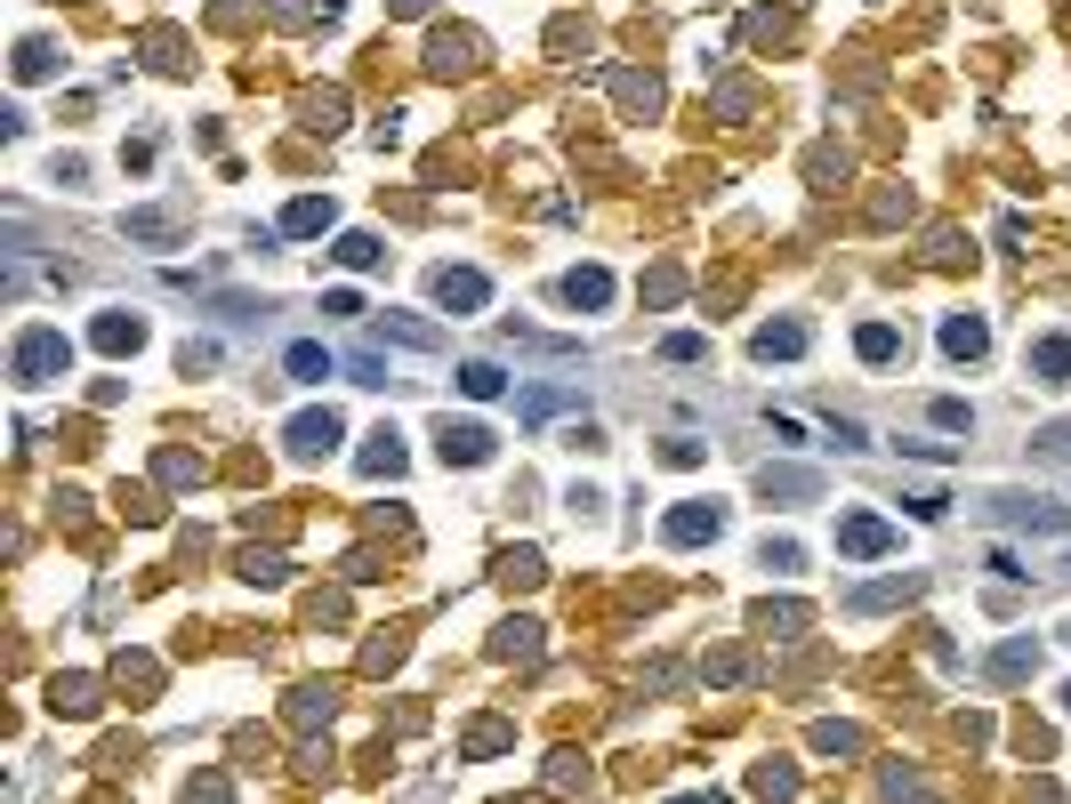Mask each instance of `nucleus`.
<instances>
[{
    "label": "nucleus",
    "mask_w": 1071,
    "mask_h": 804,
    "mask_svg": "<svg viewBox=\"0 0 1071 804\" xmlns=\"http://www.w3.org/2000/svg\"><path fill=\"white\" fill-rule=\"evenodd\" d=\"M65 362H73V346H65V330H24L17 339V354H9V371H17V386H57L65 378Z\"/></svg>",
    "instance_id": "f257e3e1"
},
{
    "label": "nucleus",
    "mask_w": 1071,
    "mask_h": 804,
    "mask_svg": "<svg viewBox=\"0 0 1071 804\" xmlns=\"http://www.w3.org/2000/svg\"><path fill=\"white\" fill-rule=\"evenodd\" d=\"M942 354H951V362H983L991 354V322L983 315H951V322H942Z\"/></svg>",
    "instance_id": "f8f14e48"
},
{
    "label": "nucleus",
    "mask_w": 1071,
    "mask_h": 804,
    "mask_svg": "<svg viewBox=\"0 0 1071 804\" xmlns=\"http://www.w3.org/2000/svg\"><path fill=\"white\" fill-rule=\"evenodd\" d=\"M565 306H572V315H597V306H612V274H604V266H572V274H565Z\"/></svg>",
    "instance_id": "a211bd4d"
},
{
    "label": "nucleus",
    "mask_w": 1071,
    "mask_h": 804,
    "mask_svg": "<svg viewBox=\"0 0 1071 804\" xmlns=\"http://www.w3.org/2000/svg\"><path fill=\"white\" fill-rule=\"evenodd\" d=\"M347 378L354 386H387V362H379V354H347Z\"/></svg>",
    "instance_id": "09e8293b"
},
{
    "label": "nucleus",
    "mask_w": 1071,
    "mask_h": 804,
    "mask_svg": "<svg viewBox=\"0 0 1071 804\" xmlns=\"http://www.w3.org/2000/svg\"><path fill=\"white\" fill-rule=\"evenodd\" d=\"M991 684H1024V676H1039V643L1031 636H1015V643H999L991 652V668H983Z\"/></svg>",
    "instance_id": "dca6fc26"
},
{
    "label": "nucleus",
    "mask_w": 1071,
    "mask_h": 804,
    "mask_svg": "<svg viewBox=\"0 0 1071 804\" xmlns=\"http://www.w3.org/2000/svg\"><path fill=\"white\" fill-rule=\"evenodd\" d=\"M153 466H162V483H201V459L194 451H162Z\"/></svg>",
    "instance_id": "c03bdc74"
},
{
    "label": "nucleus",
    "mask_w": 1071,
    "mask_h": 804,
    "mask_svg": "<svg viewBox=\"0 0 1071 804\" xmlns=\"http://www.w3.org/2000/svg\"><path fill=\"white\" fill-rule=\"evenodd\" d=\"M330 225H339V201H330V194H298L283 210V233H298V242H306V233H330Z\"/></svg>",
    "instance_id": "f3484780"
},
{
    "label": "nucleus",
    "mask_w": 1071,
    "mask_h": 804,
    "mask_svg": "<svg viewBox=\"0 0 1071 804\" xmlns=\"http://www.w3.org/2000/svg\"><path fill=\"white\" fill-rule=\"evenodd\" d=\"M806 628H813V612L798 604V595H782V604L765 595V604H757V636H806Z\"/></svg>",
    "instance_id": "4be33fe9"
},
{
    "label": "nucleus",
    "mask_w": 1071,
    "mask_h": 804,
    "mask_svg": "<svg viewBox=\"0 0 1071 804\" xmlns=\"http://www.w3.org/2000/svg\"><path fill=\"white\" fill-rule=\"evenodd\" d=\"M798 563H806L798 539H765V572H798Z\"/></svg>",
    "instance_id": "49530a36"
},
{
    "label": "nucleus",
    "mask_w": 1071,
    "mask_h": 804,
    "mask_svg": "<svg viewBox=\"0 0 1071 804\" xmlns=\"http://www.w3.org/2000/svg\"><path fill=\"white\" fill-rule=\"evenodd\" d=\"M1063 716H1071V684H1063Z\"/></svg>",
    "instance_id": "bf43d9fd"
},
{
    "label": "nucleus",
    "mask_w": 1071,
    "mask_h": 804,
    "mask_svg": "<svg viewBox=\"0 0 1071 804\" xmlns=\"http://www.w3.org/2000/svg\"><path fill=\"white\" fill-rule=\"evenodd\" d=\"M709 106H718V121H750L757 113V89L742 81V73H725V81L709 89Z\"/></svg>",
    "instance_id": "bb28decb"
},
{
    "label": "nucleus",
    "mask_w": 1071,
    "mask_h": 804,
    "mask_svg": "<svg viewBox=\"0 0 1071 804\" xmlns=\"http://www.w3.org/2000/svg\"><path fill=\"white\" fill-rule=\"evenodd\" d=\"M660 459H669V466H701V443H693V434H677V443L660 451Z\"/></svg>",
    "instance_id": "6e6d98bb"
},
{
    "label": "nucleus",
    "mask_w": 1071,
    "mask_h": 804,
    "mask_svg": "<svg viewBox=\"0 0 1071 804\" xmlns=\"http://www.w3.org/2000/svg\"><path fill=\"white\" fill-rule=\"evenodd\" d=\"M903 459H927V466H942V459H951V443H918V434H910V443H903Z\"/></svg>",
    "instance_id": "4d7b16f0"
},
{
    "label": "nucleus",
    "mask_w": 1071,
    "mask_h": 804,
    "mask_svg": "<svg viewBox=\"0 0 1071 804\" xmlns=\"http://www.w3.org/2000/svg\"><path fill=\"white\" fill-rule=\"evenodd\" d=\"M677 290H685L677 266H653V274H645V306H677Z\"/></svg>",
    "instance_id": "37998d69"
},
{
    "label": "nucleus",
    "mask_w": 1071,
    "mask_h": 804,
    "mask_svg": "<svg viewBox=\"0 0 1071 804\" xmlns=\"http://www.w3.org/2000/svg\"><path fill=\"white\" fill-rule=\"evenodd\" d=\"M121 233H130V242H153V250H170L177 233H186V218H177V210H130V218H121Z\"/></svg>",
    "instance_id": "412c9836"
},
{
    "label": "nucleus",
    "mask_w": 1071,
    "mask_h": 804,
    "mask_svg": "<svg viewBox=\"0 0 1071 804\" xmlns=\"http://www.w3.org/2000/svg\"><path fill=\"white\" fill-rule=\"evenodd\" d=\"M177 362H186V371H210L218 346H210V339H186V354H177Z\"/></svg>",
    "instance_id": "5fc2aeb1"
},
{
    "label": "nucleus",
    "mask_w": 1071,
    "mask_h": 804,
    "mask_svg": "<svg viewBox=\"0 0 1071 804\" xmlns=\"http://www.w3.org/2000/svg\"><path fill=\"white\" fill-rule=\"evenodd\" d=\"M507 740H516V733H507V724L500 716H483V724H468V757H500V748Z\"/></svg>",
    "instance_id": "4c0bfd02"
},
{
    "label": "nucleus",
    "mask_w": 1071,
    "mask_h": 804,
    "mask_svg": "<svg viewBox=\"0 0 1071 804\" xmlns=\"http://www.w3.org/2000/svg\"><path fill=\"white\" fill-rule=\"evenodd\" d=\"M492 660H540V628H532V619H507V628L492 636Z\"/></svg>",
    "instance_id": "a878e982"
},
{
    "label": "nucleus",
    "mask_w": 1071,
    "mask_h": 804,
    "mask_svg": "<svg viewBox=\"0 0 1071 804\" xmlns=\"http://www.w3.org/2000/svg\"><path fill=\"white\" fill-rule=\"evenodd\" d=\"M492 443H500V434H492V427H476V419H444V427H436L444 466H483V459H492Z\"/></svg>",
    "instance_id": "0eeeda50"
},
{
    "label": "nucleus",
    "mask_w": 1071,
    "mask_h": 804,
    "mask_svg": "<svg viewBox=\"0 0 1071 804\" xmlns=\"http://www.w3.org/2000/svg\"><path fill=\"white\" fill-rule=\"evenodd\" d=\"M330 257H339L347 274H371V266H379L387 250H379V233H339V250H330Z\"/></svg>",
    "instance_id": "2f4dec72"
},
{
    "label": "nucleus",
    "mask_w": 1071,
    "mask_h": 804,
    "mask_svg": "<svg viewBox=\"0 0 1071 804\" xmlns=\"http://www.w3.org/2000/svg\"><path fill=\"white\" fill-rule=\"evenodd\" d=\"M854 354H862V362H895V354H903V330H895V322H862V330H854Z\"/></svg>",
    "instance_id": "7c9ffc66"
},
{
    "label": "nucleus",
    "mask_w": 1071,
    "mask_h": 804,
    "mask_svg": "<svg viewBox=\"0 0 1071 804\" xmlns=\"http://www.w3.org/2000/svg\"><path fill=\"white\" fill-rule=\"evenodd\" d=\"M371 330H379V339H395V346H412V354H444V330H436V322H419V315H395V306H387Z\"/></svg>",
    "instance_id": "9b49d317"
},
{
    "label": "nucleus",
    "mask_w": 1071,
    "mask_h": 804,
    "mask_svg": "<svg viewBox=\"0 0 1071 804\" xmlns=\"http://www.w3.org/2000/svg\"><path fill=\"white\" fill-rule=\"evenodd\" d=\"M765 499H822V466H757Z\"/></svg>",
    "instance_id": "9d476101"
},
{
    "label": "nucleus",
    "mask_w": 1071,
    "mask_h": 804,
    "mask_svg": "<svg viewBox=\"0 0 1071 804\" xmlns=\"http://www.w3.org/2000/svg\"><path fill=\"white\" fill-rule=\"evenodd\" d=\"M572 403H580V395H565V386H524L516 410H524V427H548L556 410H572Z\"/></svg>",
    "instance_id": "c756f323"
},
{
    "label": "nucleus",
    "mask_w": 1071,
    "mask_h": 804,
    "mask_svg": "<svg viewBox=\"0 0 1071 804\" xmlns=\"http://www.w3.org/2000/svg\"><path fill=\"white\" fill-rule=\"evenodd\" d=\"M436 0H387V16H427Z\"/></svg>",
    "instance_id": "13d9d810"
},
{
    "label": "nucleus",
    "mask_w": 1071,
    "mask_h": 804,
    "mask_svg": "<svg viewBox=\"0 0 1071 804\" xmlns=\"http://www.w3.org/2000/svg\"><path fill=\"white\" fill-rule=\"evenodd\" d=\"M927 257H935V266H959V257H966V242H959V233H951V225H935V242H927Z\"/></svg>",
    "instance_id": "8fccbe9b"
},
{
    "label": "nucleus",
    "mask_w": 1071,
    "mask_h": 804,
    "mask_svg": "<svg viewBox=\"0 0 1071 804\" xmlns=\"http://www.w3.org/2000/svg\"><path fill=\"white\" fill-rule=\"evenodd\" d=\"M500 330H507V339H516V346H532V354H556V362H565V354H580V339H548V330H524L516 315H507Z\"/></svg>",
    "instance_id": "473e14b6"
},
{
    "label": "nucleus",
    "mask_w": 1071,
    "mask_h": 804,
    "mask_svg": "<svg viewBox=\"0 0 1071 804\" xmlns=\"http://www.w3.org/2000/svg\"><path fill=\"white\" fill-rule=\"evenodd\" d=\"M1063 636H1071V628H1063Z\"/></svg>",
    "instance_id": "052dcab7"
},
{
    "label": "nucleus",
    "mask_w": 1071,
    "mask_h": 804,
    "mask_svg": "<svg viewBox=\"0 0 1071 804\" xmlns=\"http://www.w3.org/2000/svg\"><path fill=\"white\" fill-rule=\"evenodd\" d=\"M927 587L918 572H895V580H871V587H854L846 595V612H895V604H910V595Z\"/></svg>",
    "instance_id": "ddd939ff"
},
{
    "label": "nucleus",
    "mask_w": 1071,
    "mask_h": 804,
    "mask_svg": "<svg viewBox=\"0 0 1071 804\" xmlns=\"http://www.w3.org/2000/svg\"><path fill=\"white\" fill-rule=\"evenodd\" d=\"M750 354L757 362H798L806 354V322H765L757 339H750Z\"/></svg>",
    "instance_id": "aec40b11"
},
{
    "label": "nucleus",
    "mask_w": 1071,
    "mask_h": 804,
    "mask_svg": "<svg viewBox=\"0 0 1071 804\" xmlns=\"http://www.w3.org/2000/svg\"><path fill=\"white\" fill-rule=\"evenodd\" d=\"M339 410H298V419L283 427V443H291V459H330V451H339Z\"/></svg>",
    "instance_id": "39448f33"
},
{
    "label": "nucleus",
    "mask_w": 1071,
    "mask_h": 804,
    "mask_svg": "<svg viewBox=\"0 0 1071 804\" xmlns=\"http://www.w3.org/2000/svg\"><path fill=\"white\" fill-rule=\"evenodd\" d=\"M871 218H878V225H895V218H910V194H878V201H871Z\"/></svg>",
    "instance_id": "864d4df0"
},
{
    "label": "nucleus",
    "mask_w": 1071,
    "mask_h": 804,
    "mask_svg": "<svg viewBox=\"0 0 1071 804\" xmlns=\"http://www.w3.org/2000/svg\"><path fill=\"white\" fill-rule=\"evenodd\" d=\"M48 73H57V48H48V41H24L17 48V81H48Z\"/></svg>",
    "instance_id": "72a5a7b5"
},
{
    "label": "nucleus",
    "mask_w": 1071,
    "mask_h": 804,
    "mask_svg": "<svg viewBox=\"0 0 1071 804\" xmlns=\"http://www.w3.org/2000/svg\"><path fill=\"white\" fill-rule=\"evenodd\" d=\"M89 346H97V354H113V362H121V354H138V346H145V315H130V306L97 315V322H89Z\"/></svg>",
    "instance_id": "1a4fd4ad"
},
{
    "label": "nucleus",
    "mask_w": 1071,
    "mask_h": 804,
    "mask_svg": "<svg viewBox=\"0 0 1071 804\" xmlns=\"http://www.w3.org/2000/svg\"><path fill=\"white\" fill-rule=\"evenodd\" d=\"M612 97H621L629 113H660V81H653V73H612Z\"/></svg>",
    "instance_id": "c85d7f7f"
},
{
    "label": "nucleus",
    "mask_w": 1071,
    "mask_h": 804,
    "mask_svg": "<svg viewBox=\"0 0 1071 804\" xmlns=\"http://www.w3.org/2000/svg\"><path fill=\"white\" fill-rule=\"evenodd\" d=\"M910 515H918V524H942V515H951V499H942V491H910V499H903Z\"/></svg>",
    "instance_id": "de8ad7c7"
},
{
    "label": "nucleus",
    "mask_w": 1071,
    "mask_h": 804,
    "mask_svg": "<svg viewBox=\"0 0 1071 804\" xmlns=\"http://www.w3.org/2000/svg\"><path fill=\"white\" fill-rule=\"evenodd\" d=\"M895 524L886 515H871V507H854V515H838V555H854V563H878V555H895Z\"/></svg>",
    "instance_id": "7ed1b4c3"
},
{
    "label": "nucleus",
    "mask_w": 1071,
    "mask_h": 804,
    "mask_svg": "<svg viewBox=\"0 0 1071 804\" xmlns=\"http://www.w3.org/2000/svg\"><path fill=\"white\" fill-rule=\"evenodd\" d=\"M548 789H589V757L556 748V757H548Z\"/></svg>",
    "instance_id": "c9c22d12"
},
{
    "label": "nucleus",
    "mask_w": 1071,
    "mask_h": 804,
    "mask_svg": "<svg viewBox=\"0 0 1071 804\" xmlns=\"http://www.w3.org/2000/svg\"><path fill=\"white\" fill-rule=\"evenodd\" d=\"M330 716H339V684H298L291 692V733H315Z\"/></svg>",
    "instance_id": "2eb2a0df"
},
{
    "label": "nucleus",
    "mask_w": 1071,
    "mask_h": 804,
    "mask_svg": "<svg viewBox=\"0 0 1071 804\" xmlns=\"http://www.w3.org/2000/svg\"><path fill=\"white\" fill-rule=\"evenodd\" d=\"M459 395H468V403H500L507 395L500 362H459Z\"/></svg>",
    "instance_id": "cd10ccee"
},
{
    "label": "nucleus",
    "mask_w": 1071,
    "mask_h": 804,
    "mask_svg": "<svg viewBox=\"0 0 1071 804\" xmlns=\"http://www.w3.org/2000/svg\"><path fill=\"white\" fill-rule=\"evenodd\" d=\"M813 748H822V757H862V733L854 724H813Z\"/></svg>",
    "instance_id": "f704fd0d"
},
{
    "label": "nucleus",
    "mask_w": 1071,
    "mask_h": 804,
    "mask_svg": "<svg viewBox=\"0 0 1071 804\" xmlns=\"http://www.w3.org/2000/svg\"><path fill=\"white\" fill-rule=\"evenodd\" d=\"M242 580H250V587H283V580H291V563H283V555H259V548H250V555H242Z\"/></svg>",
    "instance_id": "e433bc0d"
},
{
    "label": "nucleus",
    "mask_w": 1071,
    "mask_h": 804,
    "mask_svg": "<svg viewBox=\"0 0 1071 804\" xmlns=\"http://www.w3.org/2000/svg\"><path fill=\"white\" fill-rule=\"evenodd\" d=\"M750 676V652H709V684H742Z\"/></svg>",
    "instance_id": "a18cd8bd"
},
{
    "label": "nucleus",
    "mask_w": 1071,
    "mask_h": 804,
    "mask_svg": "<svg viewBox=\"0 0 1071 804\" xmlns=\"http://www.w3.org/2000/svg\"><path fill=\"white\" fill-rule=\"evenodd\" d=\"M935 427H951V434H959V427H975V410H966L959 395H942V403H935Z\"/></svg>",
    "instance_id": "3c124183"
},
{
    "label": "nucleus",
    "mask_w": 1071,
    "mask_h": 804,
    "mask_svg": "<svg viewBox=\"0 0 1071 804\" xmlns=\"http://www.w3.org/2000/svg\"><path fill=\"white\" fill-rule=\"evenodd\" d=\"M830 443H838V451H862L871 434H862V419H838V410H830Z\"/></svg>",
    "instance_id": "603ef678"
},
{
    "label": "nucleus",
    "mask_w": 1071,
    "mask_h": 804,
    "mask_svg": "<svg viewBox=\"0 0 1071 804\" xmlns=\"http://www.w3.org/2000/svg\"><path fill=\"white\" fill-rule=\"evenodd\" d=\"M1031 378H1039V386H1071V330L1031 339Z\"/></svg>",
    "instance_id": "4468645a"
},
{
    "label": "nucleus",
    "mask_w": 1071,
    "mask_h": 804,
    "mask_svg": "<svg viewBox=\"0 0 1071 804\" xmlns=\"http://www.w3.org/2000/svg\"><path fill=\"white\" fill-rule=\"evenodd\" d=\"M283 371H291L298 386H323L330 371H339V362H330V346H315V339H298V346L283 354Z\"/></svg>",
    "instance_id": "b1692460"
},
{
    "label": "nucleus",
    "mask_w": 1071,
    "mask_h": 804,
    "mask_svg": "<svg viewBox=\"0 0 1071 804\" xmlns=\"http://www.w3.org/2000/svg\"><path fill=\"white\" fill-rule=\"evenodd\" d=\"M427 73H436V81H476V73H483V41L468 33V24H436V33H427Z\"/></svg>",
    "instance_id": "f03ea898"
},
{
    "label": "nucleus",
    "mask_w": 1071,
    "mask_h": 804,
    "mask_svg": "<svg viewBox=\"0 0 1071 804\" xmlns=\"http://www.w3.org/2000/svg\"><path fill=\"white\" fill-rule=\"evenodd\" d=\"M298 121H306V129H323V137H330V129L347 121V89H306V97H298Z\"/></svg>",
    "instance_id": "5701e85b"
},
{
    "label": "nucleus",
    "mask_w": 1071,
    "mask_h": 804,
    "mask_svg": "<svg viewBox=\"0 0 1071 804\" xmlns=\"http://www.w3.org/2000/svg\"><path fill=\"white\" fill-rule=\"evenodd\" d=\"M991 515L1015 524V531H1048V539L1071 531V507H1056V499H1015V491H1007V499H991Z\"/></svg>",
    "instance_id": "423d86ee"
},
{
    "label": "nucleus",
    "mask_w": 1071,
    "mask_h": 804,
    "mask_svg": "<svg viewBox=\"0 0 1071 804\" xmlns=\"http://www.w3.org/2000/svg\"><path fill=\"white\" fill-rule=\"evenodd\" d=\"M709 346H701V330H669V339H660V362H701Z\"/></svg>",
    "instance_id": "79ce46f5"
},
{
    "label": "nucleus",
    "mask_w": 1071,
    "mask_h": 804,
    "mask_svg": "<svg viewBox=\"0 0 1071 804\" xmlns=\"http://www.w3.org/2000/svg\"><path fill=\"white\" fill-rule=\"evenodd\" d=\"M1031 459H1048V466H1071V419H1056L1048 434H1031Z\"/></svg>",
    "instance_id": "58836bf2"
},
{
    "label": "nucleus",
    "mask_w": 1071,
    "mask_h": 804,
    "mask_svg": "<svg viewBox=\"0 0 1071 804\" xmlns=\"http://www.w3.org/2000/svg\"><path fill=\"white\" fill-rule=\"evenodd\" d=\"M436 306H444V315H483V306H492V282H483L476 266H444L436 274Z\"/></svg>",
    "instance_id": "6e6552de"
},
{
    "label": "nucleus",
    "mask_w": 1071,
    "mask_h": 804,
    "mask_svg": "<svg viewBox=\"0 0 1071 804\" xmlns=\"http://www.w3.org/2000/svg\"><path fill=\"white\" fill-rule=\"evenodd\" d=\"M750 789H757V796H789V789H798V772H789V764H757Z\"/></svg>",
    "instance_id": "a19ab883"
},
{
    "label": "nucleus",
    "mask_w": 1071,
    "mask_h": 804,
    "mask_svg": "<svg viewBox=\"0 0 1071 804\" xmlns=\"http://www.w3.org/2000/svg\"><path fill=\"white\" fill-rule=\"evenodd\" d=\"M48 708L57 716H97V676H57L48 684Z\"/></svg>",
    "instance_id": "393cba45"
},
{
    "label": "nucleus",
    "mask_w": 1071,
    "mask_h": 804,
    "mask_svg": "<svg viewBox=\"0 0 1071 804\" xmlns=\"http://www.w3.org/2000/svg\"><path fill=\"white\" fill-rule=\"evenodd\" d=\"M718 531H725V507L718 499H677L669 515H660V539H669V548H709Z\"/></svg>",
    "instance_id": "20e7f679"
},
{
    "label": "nucleus",
    "mask_w": 1071,
    "mask_h": 804,
    "mask_svg": "<svg viewBox=\"0 0 1071 804\" xmlns=\"http://www.w3.org/2000/svg\"><path fill=\"white\" fill-rule=\"evenodd\" d=\"M138 48H145V65H162V73H177V65H186V57H177L186 41H177V33H162V24H153V33H145Z\"/></svg>",
    "instance_id": "ea45409f"
},
{
    "label": "nucleus",
    "mask_w": 1071,
    "mask_h": 804,
    "mask_svg": "<svg viewBox=\"0 0 1071 804\" xmlns=\"http://www.w3.org/2000/svg\"><path fill=\"white\" fill-rule=\"evenodd\" d=\"M354 466H363V475H403V434L395 427H371L363 451H354Z\"/></svg>",
    "instance_id": "6ab92c4d"
}]
</instances>
